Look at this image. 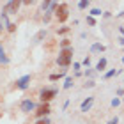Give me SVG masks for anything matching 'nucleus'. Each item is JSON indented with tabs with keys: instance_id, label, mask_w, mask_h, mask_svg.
Returning <instances> with one entry per match:
<instances>
[{
	"instance_id": "nucleus-39",
	"label": "nucleus",
	"mask_w": 124,
	"mask_h": 124,
	"mask_svg": "<svg viewBox=\"0 0 124 124\" xmlns=\"http://www.w3.org/2000/svg\"><path fill=\"white\" fill-rule=\"evenodd\" d=\"M122 103H124V98H122Z\"/></svg>"
},
{
	"instance_id": "nucleus-30",
	"label": "nucleus",
	"mask_w": 124,
	"mask_h": 124,
	"mask_svg": "<svg viewBox=\"0 0 124 124\" xmlns=\"http://www.w3.org/2000/svg\"><path fill=\"white\" fill-rule=\"evenodd\" d=\"M115 94H117V98H124V89H122V87H119V89L115 91Z\"/></svg>"
},
{
	"instance_id": "nucleus-38",
	"label": "nucleus",
	"mask_w": 124,
	"mask_h": 124,
	"mask_svg": "<svg viewBox=\"0 0 124 124\" xmlns=\"http://www.w3.org/2000/svg\"><path fill=\"white\" fill-rule=\"evenodd\" d=\"M122 53H124V48H122Z\"/></svg>"
},
{
	"instance_id": "nucleus-19",
	"label": "nucleus",
	"mask_w": 124,
	"mask_h": 124,
	"mask_svg": "<svg viewBox=\"0 0 124 124\" xmlns=\"http://www.w3.org/2000/svg\"><path fill=\"white\" fill-rule=\"evenodd\" d=\"M114 76H117V69H108V71L103 75V80H112Z\"/></svg>"
},
{
	"instance_id": "nucleus-11",
	"label": "nucleus",
	"mask_w": 124,
	"mask_h": 124,
	"mask_svg": "<svg viewBox=\"0 0 124 124\" xmlns=\"http://www.w3.org/2000/svg\"><path fill=\"white\" fill-rule=\"evenodd\" d=\"M9 62H11V59H9L7 52H5L4 44L0 43V64H2V66H9Z\"/></svg>"
},
{
	"instance_id": "nucleus-8",
	"label": "nucleus",
	"mask_w": 124,
	"mask_h": 124,
	"mask_svg": "<svg viewBox=\"0 0 124 124\" xmlns=\"http://www.w3.org/2000/svg\"><path fill=\"white\" fill-rule=\"evenodd\" d=\"M92 105H94V96H89V98H85V99L82 101V105H80V112H82V114H87V112H91Z\"/></svg>"
},
{
	"instance_id": "nucleus-13",
	"label": "nucleus",
	"mask_w": 124,
	"mask_h": 124,
	"mask_svg": "<svg viewBox=\"0 0 124 124\" xmlns=\"http://www.w3.org/2000/svg\"><path fill=\"white\" fill-rule=\"evenodd\" d=\"M66 48H73V43L69 37H64L59 41V50H66Z\"/></svg>"
},
{
	"instance_id": "nucleus-15",
	"label": "nucleus",
	"mask_w": 124,
	"mask_h": 124,
	"mask_svg": "<svg viewBox=\"0 0 124 124\" xmlns=\"http://www.w3.org/2000/svg\"><path fill=\"white\" fill-rule=\"evenodd\" d=\"M46 34H48V30H46V29H41V30H39V32L36 34V37H34V41H36V43H41L43 39L46 37Z\"/></svg>"
},
{
	"instance_id": "nucleus-9",
	"label": "nucleus",
	"mask_w": 124,
	"mask_h": 124,
	"mask_svg": "<svg viewBox=\"0 0 124 124\" xmlns=\"http://www.w3.org/2000/svg\"><path fill=\"white\" fill-rule=\"evenodd\" d=\"M89 52H91V53H98V55H101V53H105L106 52V46H105V44L103 43H92L91 44V48H89Z\"/></svg>"
},
{
	"instance_id": "nucleus-22",
	"label": "nucleus",
	"mask_w": 124,
	"mask_h": 124,
	"mask_svg": "<svg viewBox=\"0 0 124 124\" xmlns=\"http://www.w3.org/2000/svg\"><path fill=\"white\" fill-rule=\"evenodd\" d=\"M121 103H122V99H121V98H117V96H115V98H114V99L110 101V105L114 106V108H117V106H119Z\"/></svg>"
},
{
	"instance_id": "nucleus-12",
	"label": "nucleus",
	"mask_w": 124,
	"mask_h": 124,
	"mask_svg": "<svg viewBox=\"0 0 124 124\" xmlns=\"http://www.w3.org/2000/svg\"><path fill=\"white\" fill-rule=\"evenodd\" d=\"M67 76V69H60L59 73H52V75L48 76L50 82H57V80H62V78Z\"/></svg>"
},
{
	"instance_id": "nucleus-29",
	"label": "nucleus",
	"mask_w": 124,
	"mask_h": 124,
	"mask_svg": "<svg viewBox=\"0 0 124 124\" xmlns=\"http://www.w3.org/2000/svg\"><path fill=\"white\" fill-rule=\"evenodd\" d=\"M82 64H83V66H85L87 69H89V67H91V57H85V59H83V62H82Z\"/></svg>"
},
{
	"instance_id": "nucleus-6",
	"label": "nucleus",
	"mask_w": 124,
	"mask_h": 124,
	"mask_svg": "<svg viewBox=\"0 0 124 124\" xmlns=\"http://www.w3.org/2000/svg\"><path fill=\"white\" fill-rule=\"evenodd\" d=\"M30 82H32V75H23V76L16 78L14 87L18 89V91H27V89L30 87Z\"/></svg>"
},
{
	"instance_id": "nucleus-4",
	"label": "nucleus",
	"mask_w": 124,
	"mask_h": 124,
	"mask_svg": "<svg viewBox=\"0 0 124 124\" xmlns=\"http://www.w3.org/2000/svg\"><path fill=\"white\" fill-rule=\"evenodd\" d=\"M36 110H37V103L30 98H27L20 103V112H23V114H34Z\"/></svg>"
},
{
	"instance_id": "nucleus-2",
	"label": "nucleus",
	"mask_w": 124,
	"mask_h": 124,
	"mask_svg": "<svg viewBox=\"0 0 124 124\" xmlns=\"http://www.w3.org/2000/svg\"><path fill=\"white\" fill-rule=\"evenodd\" d=\"M67 18H69V4H67V2H60L57 11H55V20L64 25L67 21Z\"/></svg>"
},
{
	"instance_id": "nucleus-23",
	"label": "nucleus",
	"mask_w": 124,
	"mask_h": 124,
	"mask_svg": "<svg viewBox=\"0 0 124 124\" xmlns=\"http://www.w3.org/2000/svg\"><path fill=\"white\" fill-rule=\"evenodd\" d=\"M85 21H87V25H89V27H96V18H92V16H89V14H87Z\"/></svg>"
},
{
	"instance_id": "nucleus-34",
	"label": "nucleus",
	"mask_w": 124,
	"mask_h": 124,
	"mask_svg": "<svg viewBox=\"0 0 124 124\" xmlns=\"http://www.w3.org/2000/svg\"><path fill=\"white\" fill-rule=\"evenodd\" d=\"M117 41H119V44H121V46H124V37H119Z\"/></svg>"
},
{
	"instance_id": "nucleus-20",
	"label": "nucleus",
	"mask_w": 124,
	"mask_h": 124,
	"mask_svg": "<svg viewBox=\"0 0 124 124\" xmlns=\"http://www.w3.org/2000/svg\"><path fill=\"white\" fill-rule=\"evenodd\" d=\"M71 32V27H66V25H62V27H59L57 29V34L59 36H66V34H69Z\"/></svg>"
},
{
	"instance_id": "nucleus-35",
	"label": "nucleus",
	"mask_w": 124,
	"mask_h": 124,
	"mask_svg": "<svg viewBox=\"0 0 124 124\" xmlns=\"http://www.w3.org/2000/svg\"><path fill=\"white\" fill-rule=\"evenodd\" d=\"M117 18H124V11H121V13H117Z\"/></svg>"
},
{
	"instance_id": "nucleus-26",
	"label": "nucleus",
	"mask_w": 124,
	"mask_h": 124,
	"mask_svg": "<svg viewBox=\"0 0 124 124\" xmlns=\"http://www.w3.org/2000/svg\"><path fill=\"white\" fill-rule=\"evenodd\" d=\"M83 87L85 89H92V87H96V82L94 80H87L85 83H83Z\"/></svg>"
},
{
	"instance_id": "nucleus-37",
	"label": "nucleus",
	"mask_w": 124,
	"mask_h": 124,
	"mask_svg": "<svg viewBox=\"0 0 124 124\" xmlns=\"http://www.w3.org/2000/svg\"><path fill=\"white\" fill-rule=\"evenodd\" d=\"M122 66H124V57H122Z\"/></svg>"
},
{
	"instance_id": "nucleus-5",
	"label": "nucleus",
	"mask_w": 124,
	"mask_h": 124,
	"mask_svg": "<svg viewBox=\"0 0 124 124\" xmlns=\"http://www.w3.org/2000/svg\"><path fill=\"white\" fill-rule=\"evenodd\" d=\"M50 114H52V106H50V103H39V105H37V110L34 112L36 119H44V117H50Z\"/></svg>"
},
{
	"instance_id": "nucleus-7",
	"label": "nucleus",
	"mask_w": 124,
	"mask_h": 124,
	"mask_svg": "<svg viewBox=\"0 0 124 124\" xmlns=\"http://www.w3.org/2000/svg\"><path fill=\"white\" fill-rule=\"evenodd\" d=\"M21 5H23V4H21L20 0H9V2H5V5H4L2 11H4L5 14H16Z\"/></svg>"
},
{
	"instance_id": "nucleus-32",
	"label": "nucleus",
	"mask_w": 124,
	"mask_h": 124,
	"mask_svg": "<svg viewBox=\"0 0 124 124\" xmlns=\"http://www.w3.org/2000/svg\"><path fill=\"white\" fill-rule=\"evenodd\" d=\"M119 34H121V37H124V25L119 27Z\"/></svg>"
},
{
	"instance_id": "nucleus-17",
	"label": "nucleus",
	"mask_w": 124,
	"mask_h": 124,
	"mask_svg": "<svg viewBox=\"0 0 124 124\" xmlns=\"http://www.w3.org/2000/svg\"><path fill=\"white\" fill-rule=\"evenodd\" d=\"M83 76H85L87 80H94V76H96V69H94V67H89V69L83 71Z\"/></svg>"
},
{
	"instance_id": "nucleus-27",
	"label": "nucleus",
	"mask_w": 124,
	"mask_h": 124,
	"mask_svg": "<svg viewBox=\"0 0 124 124\" xmlns=\"http://www.w3.org/2000/svg\"><path fill=\"white\" fill-rule=\"evenodd\" d=\"M80 67H82V64H80V62H73V71H75V73H78V71H80Z\"/></svg>"
},
{
	"instance_id": "nucleus-3",
	"label": "nucleus",
	"mask_w": 124,
	"mask_h": 124,
	"mask_svg": "<svg viewBox=\"0 0 124 124\" xmlns=\"http://www.w3.org/2000/svg\"><path fill=\"white\" fill-rule=\"evenodd\" d=\"M59 91L55 87H43L41 91H39V101L41 103H50L53 98H57Z\"/></svg>"
},
{
	"instance_id": "nucleus-14",
	"label": "nucleus",
	"mask_w": 124,
	"mask_h": 124,
	"mask_svg": "<svg viewBox=\"0 0 124 124\" xmlns=\"http://www.w3.org/2000/svg\"><path fill=\"white\" fill-rule=\"evenodd\" d=\"M73 85H75V78H73V76H66L64 83H62V89H64V91H69Z\"/></svg>"
},
{
	"instance_id": "nucleus-33",
	"label": "nucleus",
	"mask_w": 124,
	"mask_h": 124,
	"mask_svg": "<svg viewBox=\"0 0 124 124\" xmlns=\"http://www.w3.org/2000/svg\"><path fill=\"white\" fill-rule=\"evenodd\" d=\"M21 4H23V5H32L34 2H32V0H25V2H21Z\"/></svg>"
},
{
	"instance_id": "nucleus-24",
	"label": "nucleus",
	"mask_w": 124,
	"mask_h": 124,
	"mask_svg": "<svg viewBox=\"0 0 124 124\" xmlns=\"http://www.w3.org/2000/svg\"><path fill=\"white\" fill-rule=\"evenodd\" d=\"M16 29H18V25H16V23H9L7 27H5V30H7V32H11V34H13V32H16Z\"/></svg>"
},
{
	"instance_id": "nucleus-18",
	"label": "nucleus",
	"mask_w": 124,
	"mask_h": 124,
	"mask_svg": "<svg viewBox=\"0 0 124 124\" xmlns=\"http://www.w3.org/2000/svg\"><path fill=\"white\" fill-rule=\"evenodd\" d=\"M76 7L80 9V11H85V9H91V2L89 0H82V2H78L76 4Z\"/></svg>"
},
{
	"instance_id": "nucleus-16",
	"label": "nucleus",
	"mask_w": 124,
	"mask_h": 124,
	"mask_svg": "<svg viewBox=\"0 0 124 124\" xmlns=\"http://www.w3.org/2000/svg\"><path fill=\"white\" fill-rule=\"evenodd\" d=\"M89 16H92V18H98V16H103V11L99 7H91L89 9Z\"/></svg>"
},
{
	"instance_id": "nucleus-40",
	"label": "nucleus",
	"mask_w": 124,
	"mask_h": 124,
	"mask_svg": "<svg viewBox=\"0 0 124 124\" xmlns=\"http://www.w3.org/2000/svg\"><path fill=\"white\" fill-rule=\"evenodd\" d=\"M122 80H124V78H122Z\"/></svg>"
},
{
	"instance_id": "nucleus-28",
	"label": "nucleus",
	"mask_w": 124,
	"mask_h": 124,
	"mask_svg": "<svg viewBox=\"0 0 124 124\" xmlns=\"http://www.w3.org/2000/svg\"><path fill=\"white\" fill-rule=\"evenodd\" d=\"M112 16H114V14H112L110 11H103V16H101V18H105V20H110Z\"/></svg>"
},
{
	"instance_id": "nucleus-31",
	"label": "nucleus",
	"mask_w": 124,
	"mask_h": 124,
	"mask_svg": "<svg viewBox=\"0 0 124 124\" xmlns=\"http://www.w3.org/2000/svg\"><path fill=\"white\" fill-rule=\"evenodd\" d=\"M106 124H119V117H117V115H115V117H112V119L106 122Z\"/></svg>"
},
{
	"instance_id": "nucleus-25",
	"label": "nucleus",
	"mask_w": 124,
	"mask_h": 124,
	"mask_svg": "<svg viewBox=\"0 0 124 124\" xmlns=\"http://www.w3.org/2000/svg\"><path fill=\"white\" fill-rule=\"evenodd\" d=\"M36 124H52L50 117H44V119H36Z\"/></svg>"
},
{
	"instance_id": "nucleus-1",
	"label": "nucleus",
	"mask_w": 124,
	"mask_h": 124,
	"mask_svg": "<svg viewBox=\"0 0 124 124\" xmlns=\"http://www.w3.org/2000/svg\"><path fill=\"white\" fill-rule=\"evenodd\" d=\"M73 55H75V48H66V50H59L57 55V66L62 67V69H67L73 64Z\"/></svg>"
},
{
	"instance_id": "nucleus-21",
	"label": "nucleus",
	"mask_w": 124,
	"mask_h": 124,
	"mask_svg": "<svg viewBox=\"0 0 124 124\" xmlns=\"http://www.w3.org/2000/svg\"><path fill=\"white\" fill-rule=\"evenodd\" d=\"M53 13H44V16H43V21H44V25H48L50 21H52V18H53Z\"/></svg>"
},
{
	"instance_id": "nucleus-36",
	"label": "nucleus",
	"mask_w": 124,
	"mask_h": 124,
	"mask_svg": "<svg viewBox=\"0 0 124 124\" xmlns=\"http://www.w3.org/2000/svg\"><path fill=\"white\" fill-rule=\"evenodd\" d=\"M4 29H5V25L2 23V21H0V34H2V30H4Z\"/></svg>"
},
{
	"instance_id": "nucleus-10",
	"label": "nucleus",
	"mask_w": 124,
	"mask_h": 124,
	"mask_svg": "<svg viewBox=\"0 0 124 124\" xmlns=\"http://www.w3.org/2000/svg\"><path fill=\"white\" fill-rule=\"evenodd\" d=\"M106 66H108V60H106V57H101L99 60H98V64H96V73H106Z\"/></svg>"
}]
</instances>
